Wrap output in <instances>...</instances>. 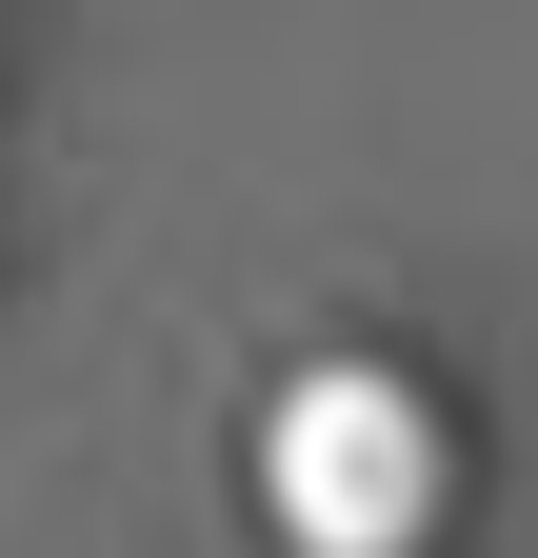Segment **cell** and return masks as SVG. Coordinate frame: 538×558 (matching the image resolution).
I'll return each instance as SVG.
<instances>
[{
    "mask_svg": "<svg viewBox=\"0 0 538 558\" xmlns=\"http://www.w3.org/2000/svg\"><path fill=\"white\" fill-rule=\"evenodd\" d=\"M458 499V439L439 399L399 360H299L280 418H259V519H280V558H419Z\"/></svg>",
    "mask_w": 538,
    "mask_h": 558,
    "instance_id": "cell-1",
    "label": "cell"
}]
</instances>
